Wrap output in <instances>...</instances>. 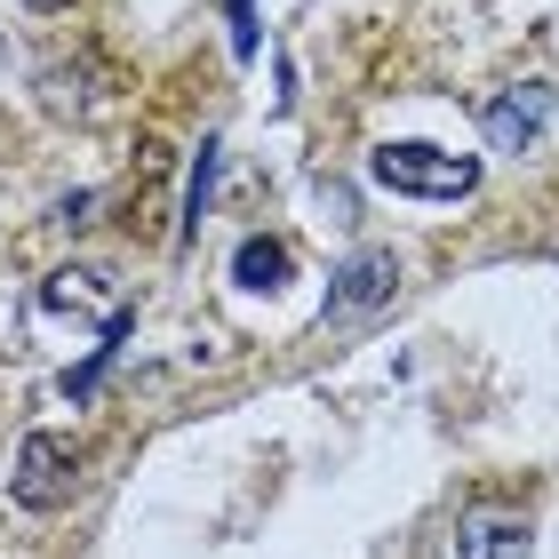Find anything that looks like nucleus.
Masks as SVG:
<instances>
[{"mask_svg": "<svg viewBox=\"0 0 559 559\" xmlns=\"http://www.w3.org/2000/svg\"><path fill=\"white\" fill-rule=\"evenodd\" d=\"M224 9H233V57L248 64L257 57V0H224Z\"/></svg>", "mask_w": 559, "mask_h": 559, "instance_id": "1a4fd4ad", "label": "nucleus"}, {"mask_svg": "<svg viewBox=\"0 0 559 559\" xmlns=\"http://www.w3.org/2000/svg\"><path fill=\"white\" fill-rule=\"evenodd\" d=\"M368 168H376V185H392L408 200H472L479 192V160L472 152H440V144H384Z\"/></svg>", "mask_w": 559, "mask_h": 559, "instance_id": "f257e3e1", "label": "nucleus"}, {"mask_svg": "<svg viewBox=\"0 0 559 559\" xmlns=\"http://www.w3.org/2000/svg\"><path fill=\"white\" fill-rule=\"evenodd\" d=\"M0 81H9V48H0Z\"/></svg>", "mask_w": 559, "mask_h": 559, "instance_id": "9d476101", "label": "nucleus"}, {"mask_svg": "<svg viewBox=\"0 0 559 559\" xmlns=\"http://www.w3.org/2000/svg\"><path fill=\"white\" fill-rule=\"evenodd\" d=\"M209 185H216V144H200V168H192V192H185L192 233H200V216H209Z\"/></svg>", "mask_w": 559, "mask_h": 559, "instance_id": "6e6552de", "label": "nucleus"}, {"mask_svg": "<svg viewBox=\"0 0 559 559\" xmlns=\"http://www.w3.org/2000/svg\"><path fill=\"white\" fill-rule=\"evenodd\" d=\"M233 280H240V288H280V280H288V248H280V240H240V257H233Z\"/></svg>", "mask_w": 559, "mask_h": 559, "instance_id": "0eeeda50", "label": "nucleus"}, {"mask_svg": "<svg viewBox=\"0 0 559 559\" xmlns=\"http://www.w3.org/2000/svg\"><path fill=\"white\" fill-rule=\"evenodd\" d=\"M72 479H81V448L64 440V431H24L16 448V472H9V496L24 512H57L72 496Z\"/></svg>", "mask_w": 559, "mask_h": 559, "instance_id": "7ed1b4c3", "label": "nucleus"}, {"mask_svg": "<svg viewBox=\"0 0 559 559\" xmlns=\"http://www.w3.org/2000/svg\"><path fill=\"white\" fill-rule=\"evenodd\" d=\"M40 304L48 312H72V320H96L105 336H129V288H120L112 264H64L40 280Z\"/></svg>", "mask_w": 559, "mask_h": 559, "instance_id": "f03ea898", "label": "nucleus"}, {"mask_svg": "<svg viewBox=\"0 0 559 559\" xmlns=\"http://www.w3.org/2000/svg\"><path fill=\"white\" fill-rule=\"evenodd\" d=\"M455 559H527V512L472 503V512L455 520Z\"/></svg>", "mask_w": 559, "mask_h": 559, "instance_id": "39448f33", "label": "nucleus"}, {"mask_svg": "<svg viewBox=\"0 0 559 559\" xmlns=\"http://www.w3.org/2000/svg\"><path fill=\"white\" fill-rule=\"evenodd\" d=\"M392 288H400V257L392 248H360L344 272H336V288H328V312H376V304H392Z\"/></svg>", "mask_w": 559, "mask_h": 559, "instance_id": "423d86ee", "label": "nucleus"}, {"mask_svg": "<svg viewBox=\"0 0 559 559\" xmlns=\"http://www.w3.org/2000/svg\"><path fill=\"white\" fill-rule=\"evenodd\" d=\"M479 129H488V152H536L544 129H551V88H536V81L503 88L496 105L479 112Z\"/></svg>", "mask_w": 559, "mask_h": 559, "instance_id": "20e7f679", "label": "nucleus"}, {"mask_svg": "<svg viewBox=\"0 0 559 559\" xmlns=\"http://www.w3.org/2000/svg\"><path fill=\"white\" fill-rule=\"evenodd\" d=\"M24 9H57V0H24Z\"/></svg>", "mask_w": 559, "mask_h": 559, "instance_id": "9b49d317", "label": "nucleus"}]
</instances>
